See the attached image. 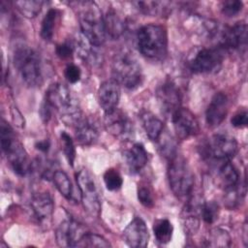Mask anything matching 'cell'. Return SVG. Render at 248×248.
<instances>
[{
	"label": "cell",
	"instance_id": "cell-1",
	"mask_svg": "<svg viewBox=\"0 0 248 248\" xmlns=\"http://www.w3.org/2000/svg\"><path fill=\"white\" fill-rule=\"evenodd\" d=\"M0 140L2 150L13 170L19 176H25L32 170V163L13 128L4 119L0 127Z\"/></svg>",
	"mask_w": 248,
	"mask_h": 248
},
{
	"label": "cell",
	"instance_id": "cell-2",
	"mask_svg": "<svg viewBox=\"0 0 248 248\" xmlns=\"http://www.w3.org/2000/svg\"><path fill=\"white\" fill-rule=\"evenodd\" d=\"M139 51L151 60H162L168 51V34L165 27L158 24H146L137 32Z\"/></svg>",
	"mask_w": 248,
	"mask_h": 248
},
{
	"label": "cell",
	"instance_id": "cell-3",
	"mask_svg": "<svg viewBox=\"0 0 248 248\" xmlns=\"http://www.w3.org/2000/svg\"><path fill=\"white\" fill-rule=\"evenodd\" d=\"M78 7L81 34L94 46H101L107 38L101 10L92 1L78 2Z\"/></svg>",
	"mask_w": 248,
	"mask_h": 248
},
{
	"label": "cell",
	"instance_id": "cell-4",
	"mask_svg": "<svg viewBox=\"0 0 248 248\" xmlns=\"http://www.w3.org/2000/svg\"><path fill=\"white\" fill-rule=\"evenodd\" d=\"M14 64L27 85L40 86L43 81L41 58L33 48L27 46H16L14 51Z\"/></svg>",
	"mask_w": 248,
	"mask_h": 248
},
{
	"label": "cell",
	"instance_id": "cell-5",
	"mask_svg": "<svg viewBox=\"0 0 248 248\" xmlns=\"http://www.w3.org/2000/svg\"><path fill=\"white\" fill-rule=\"evenodd\" d=\"M112 75L118 84L128 89H136L142 83L140 65L133 54L127 51L117 53L112 62Z\"/></svg>",
	"mask_w": 248,
	"mask_h": 248
},
{
	"label": "cell",
	"instance_id": "cell-6",
	"mask_svg": "<svg viewBox=\"0 0 248 248\" xmlns=\"http://www.w3.org/2000/svg\"><path fill=\"white\" fill-rule=\"evenodd\" d=\"M168 178L171 191L178 198L191 195L195 178L186 160L177 153L170 159L168 168Z\"/></svg>",
	"mask_w": 248,
	"mask_h": 248
},
{
	"label": "cell",
	"instance_id": "cell-7",
	"mask_svg": "<svg viewBox=\"0 0 248 248\" xmlns=\"http://www.w3.org/2000/svg\"><path fill=\"white\" fill-rule=\"evenodd\" d=\"M201 148L202 156L213 163L231 160L238 150L236 140L228 134H215L206 140Z\"/></svg>",
	"mask_w": 248,
	"mask_h": 248
},
{
	"label": "cell",
	"instance_id": "cell-8",
	"mask_svg": "<svg viewBox=\"0 0 248 248\" xmlns=\"http://www.w3.org/2000/svg\"><path fill=\"white\" fill-rule=\"evenodd\" d=\"M76 179L84 209L92 216H99L101 212V200L93 176L87 170L82 169L76 174Z\"/></svg>",
	"mask_w": 248,
	"mask_h": 248
},
{
	"label": "cell",
	"instance_id": "cell-9",
	"mask_svg": "<svg viewBox=\"0 0 248 248\" xmlns=\"http://www.w3.org/2000/svg\"><path fill=\"white\" fill-rule=\"evenodd\" d=\"M225 49L221 46L200 49L189 61V68L195 74H212L220 70Z\"/></svg>",
	"mask_w": 248,
	"mask_h": 248
},
{
	"label": "cell",
	"instance_id": "cell-10",
	"mask_svg": "<svg viewBox=\"0 0 248 248\" xmlns=\"http://www.w3.org/2000/svg\"><path fill=\"white\" fill-rule=\"evenodd\" d=\"M104 123L107 131L120 140H129L134 137V125L129 116L119 108L105 112Z\"/></svg>",
	"mask_w": 248,
	"mask_h": 248
},
{
	"label": "cell",
	"instance_id": "cell-11",
	"mask_svg": "<svg viewBox=\"0 0 248 248\" xmlns=\"http://www.w3.org/2000/svg\"><path fill=\"white\" fill-rule=\"evenodd\" d=\"M156 97L162 112L167 117L170 118L181 108V92L172 80L168 79L160 84L156 90Z\"/></svg>",
	"mask_w": 248,
	"mask_h": 248
},
{
	"label": "cell",
	"instance_id": "cell-12",
	"mask_svg": "<svg viewBox=\"0 0 248 248\" xmlns=\"http://www.w3.org/2000/svg\"><path fill=\"white\" fill-rule=\"evenodd\" d=\"M175 134L179 140H187L200 132L196 116L188 108H179L170 117Z\"/></svg>",
	"mask_w": 248,
	"mask_h": 248
},
{
	"label": "cell",
	"instance_id": "cell-13",
	"mask_svg": "<svg viewBox=\"0 0 248 248\" xmlns=\"http://www.w3.org/2000/svg\"><path fill=\"white\" fill-rule=\"evenodd\" d=\"M247 45V26L244 22H236L225 28L220 36V45L224 49H244Z\"/></svg>",
	"mask_w": 248,
	"mask_h": 248
},
{
	"label": "cell",
	"instance_id": "cell-14",
	"mask_svg": "<svg viewBox=\"0 0 248 248\" xmlns=\"http://www.w3.org/2000/svg\"><path fill=\"white\" fill-rule=\"evenodd\" d=\"M126 244L133 248H143L147 246L149 232L145 222L140 218H134L123 232Z\"/></svg>",
	"mask_w": 248,
	"mask_h": 248
},
{
	"label": "cell",
	"instance_id": "cell-15",
	"mask_svg": "<svg viewBox=\"0 0 248 248\" xmlns=\"http://www.w3.org/2000/svg\"><path fill=\"white\" fill-rule=\"evenodd\" d=\"M229 110V99L223 92L216 93L205 111V120L209 127L219 126L227 116Z\"/></svg>",
	"mask_w": 248,
	"mask_h": 248
},
{
	"label": "cell",
	"instance_id": "cell-16",
	"mask_svg": "<svg viewBox=\"0 0 248 248\" xmlns=\"http://www.w3.org/2000/svg\"><path fill=\"white\" fill-rule=\"evenodd\" d=\"M84 232L74 220L63 221L56 229L55 237L57 244L61 247H77L78 242Z\"/></svg>",
	"mask_w": 248,
	"mask_h": 248
},
{
	"label": "cell",
	"instance_id": "cell-17",
	"mask_svg": "<svg viewBox=\"0 0 248 248\" xmlns=\"http://www.w3.org/2000/svg\"><path fill=\"white\" fill-rule=\"evenodd\" d=\"M99 104L105 112L117 108L120 99L119 84L115 80H107L101 84L98 90Z\"/></svg>",
	"mask_w": 248,
	"mask_h": 248
},
{
	"label": "cell",
	"instance_id": "cell-18",
	"mask_svg": "<svg viewBox=\"0 0 248 248\" xmlns=\"http://www.w3.org/2000/svg\"><path fill=\"white\" fill-rule=\"evenodd\" d=\"M31 207L36 219L40 223H47L53 213V200L47 192L37 193L32 197Z\"/></svg>",
	"mask_w": 248,
	"mask_h": 248
},
{
	"label": "cell",
	"instance_id": "cell-19",
	"mask_svg": "<svg viewBox=\"0 0 248 248\" xmlns=\"http://www.w3.org/2000/svg\"><path fill=\"white\" fill-rule=\"evenodd\" d=\"M216 163V179L220 187L226 190L239 183V173L233 164L231 163V160Z\"/></svg>",
	"mask_w": 248,
	"mask_h": 248
},
{
	"label": "cell",
	"instance_id": "cell-20",
	"mask_svg": "<svg viewBox=\"0 0 248 248\" xmlns=\"http://www.w3.org/2000/svg\"><path fill=\"white\" fill-rule=\"evenodd\" d=\"M72 42L75 51L81 59L92 65L100 63L101 55L97 49L98 46L91 44L81 33L78 35Z\"/></svg>",
	"mask_w": 248,
	"mask_h": 248
},
{
	"label": "cell",
	"instance_id": "cell-21",
	"mask_svg": "<svg viewBox=\"0 0 248 248\" xmlns=\"http://www.w3.org/2000/svg\"><path fill=\"white\" fill-rule=\"evenodd\" d=\"M75 134L79 144L91 145L98 140L99 130L92 119L80 118L76 123Z\"/></svg>",
	"mask_w": 248,
	"mask_h": 248
},
{
	"label": "cell",
	"instance_id": "cell-22",
	"mask_svg": "<svg viewBox=\"0 0 248 248\" xmlns=\"http://www.w3.org/2000/svg\"><path fill=\"white\" fill-rule=\"evenodd\" d=\"M124 158L130 171L137 173L145 167L148 156L143 144L137 142L124 152Z\"/></svg>",
	"mask_w": 248,
	"mask_h": 248
},
{
	"label": "cell",
	"instance_id": "cell-23",
	"mask_svg": "<svg viewBox=\"0 0 248 248\" xmlns=\"http://www.w3.org/2000/svg\"><path fill=\"white\" fill-rule=\"evenodd\" d=\"M105 30L108 37L112 40L118 39L125 31V22L113 9H109L104 16Z\"/></svg>",
	"mask_w": 248,
	"mask_h": 248
},
{
	"label": "cell",
	"instance_id": "cell-24",
	"mask_svg": "<svg viewBox=\"0 0 248 248\" xmlns=\"http://www.w3.org/2000/svg\"><path fill=\"white\" fill-rule=\"evenodd\" d=\"M140 118L147 137L153 141H158L164 132V124L162 120L152 112L146 110L140 113Z\"/></svg>",
	"mask_w": 248,
	"mask_h": 248
},
{
	"label": "cell",
	"instance_id": "cell-25",
	"mask_svg": "<svg viewBox=\"0 0 248 248\" xmlns=\"http://www.w3.org/2000/svg\"><path fill=\"white\" fill-rule=\"evenodd\" d=\"M133 5L141 14L155 16L166 14L170 3L163 1H135Z\"/></svg>",
	"mask_w": 248,
	"mask_h": 248
},
{
	"label": "cell",
	"instance_id": "cell-26",
	"mask_svg": "<svg viewBox=\"0 0 248 248\" xmlns=\"http://www.w3.org/2000/svg\"><path fill=\"white\" fill-rule=\"evenodd\" d=\"M204 241V245L207 247H229L231 245V236L226 230L213 228L208 232Z\"/></svg>",
	"mask_w": 248,
	"mask_h": 248
},
{
	"label": "cell",
	"instance_id": "cell-27",
	"mask_svg": "<svg viewBox=\"0 0 248 248\" xmlns=\"http://www.w3.org/2000/svg\"><path fill=\"white\" fill-rule=\"evenodd\" d=\"M224 196V204L229 209H233L239 205L241 201L243 200L246 193L245 183L242 185L241 183H237L236 185L230 187L225 190Z\"/></svg>",
	"mask_w": 248,
	"mask_h": 248
},
{
	"label": "cell",
	"instance_id": "cell-28",
	"mask_svg": "<svg viewBox=\"0 0 248 248\" xmlns=\"http://www.w3.org/2000/svg\"><path fill=\"white\" fill-rule=\"evenodd\" d=\"M58 16L59 14L56 9H49L44 16L41 24L40 34L45 41H50L52 39Z\"/></svg>",
	"mask_w": 248,
	"mask_h": 248
},
{
	"label": "cell",
	"instance_id": "cell-29",
	"mask_svg": "<svg viewBox=\"0 0 248 248\" xmlns=\"http://www.w3.org/2000/svg\"><path fill=\"white\" fill-rule=\"evenodd\" d=\"M153 232L159 243L167 244L172 237L173 227L168 219H158L153 224Z\"/></svg>",
	"mask_w": 248,
	"mask_h": 248
},
{
	"label": "cell",
	"instance_id": "cell-30",
	"mask_svg": "<svg viewBox=\"0 0 248 248\" xmlns=\"http://www.w3.org/2000/svg\"><path fill=\"white\" fill-rule=\"evenodd\" d=\"M52 181L59 191V193L65 197L66 199L70 200L73 194V186L69 176L63 170H55L52 176Z\"/></svg>",
	"mask_w": 248,
	"mask_h": 248
},
{
	"label": "cell",
	"instance_id": "cell-31",
	"mask_svg": "<svg viewBox=\"0 0 248 248\" xmlns=\"http://www.w3.org/2000/svg\"><path fill=\"white\" fill-rule=\"evenodd\" d=\"M14 4L23 16L28 18H33L40 13L44 3L38 0H29V1H16Z\"/></svg>",
	"mask_w": 248,
	"mask_h": 248
},
{
	"label": "cell",
	"instance_id": "cell-32",
	"mask_svg": "<svg viewBox=\"0 0 248 248\" xmlns=\"http://www.w3.org/2000/svg\"><path fill=\"white\" fill-rule=\"evenodd\" d=\"M110 243L103 236L92 233L84 232L77 244V247H110Z\"/></svg>",
	"mask_w": 248,
	"mask_h": 248
},
{
	"label": "cell",
	"instance_id": "cell-33",
	"mask_svg": "<svg viewBox=\"0 0 248 248\" xmlns=\"http://www.w3.org/2000/svg\"><path fill=\"white\" fill-rule=\"evenodd\" d=\"M104 182L108 190L116 191L121 188L123 184V179L117 170L110 168L107 170L104 173Z\"/></svg>",
	"mask_w": 248,
	"mask_h": 248
},
{
	"label": "cell",
	"instance_id": "cell-34",
	"mask_svg": "<svg viewBox=\"0 0 248 248\" xmlns=\"http://www.w3.org/2000/svg\"><path fill=\"white\" fill-rule=\"evenodd\" d=\"M219 215V205L214 201L203 202L201 209V217L207 224L214 223Z\"/></svg>",
	"mask_w": 248,
	"mask_h": 248
},
{
	"label": "cell",
	"instance_id": "cell-35",
	"mask_svg": "<svg viewBox=\"0 0 248 248\" xmlns=\"http://www.w3.org/2000/svg\"><path fill=\"white\" fill-rule=\"evenodd\" d=\"M60 141L62 146L61 148L64 152V155L68 163L71 166H73L76 159V148H75V144L72 138L66 132H62L60 134Z\"/></svg>",
	"mask_w": 248,
	"mask_h": 248
},
{
	"label": "cell",
	"instance_id": "cell-36",
	"mask_svg": "<svg viewBox=\"0 0 248 248\" xmlns=\"http://www.w3.org/2000/svg\"><path fill=\"white\" fill-rule=\"evenodd\" d=\"M138 200L145 207L151 208L154 205L153 193L149 186L147 185H139L138 187Z\"/></svg>",
	"mask_w": 248,
	"mask_h": 248
},
{
	"label": "cell",
	"instance_id": "cell-37",
	"mask_svg": "<svg viewBox=\"0 0 248 248\" xmlns=\"http://www.w3.org/2000/svg\"><path fill=\"white\" fill-rule=\"evenodd\" d=\"M243 8V3L238 0H229L222 3L221 11L226 16L232 17L240 13Z\"/></svg>",
	"mask_w": 248,
	"mask_h": 248
},
{
	"label": "cell",
	"instance_id": "cell-38",
	"mask_svg": "<svg viewBox=\"0 0 248 248\" xmlns=\"http://www.w3.org/2000/svg\"><path fill=\"white\" fill-rule=\"evenodd\" d=\"M56 54L61 59H69L73 56V53L75 51L74 45L72 41H66L64 43L59 44L56 46Z\"/></svg>",
	"mask_w": 248,
	"mask_h": 248
},
{
	"label": "cell",
	"instance_id": "cell-39",
	"mask_svg": "<svg viewBox=\"0 0 248 248\" xmlns=\"http://www.w3.org/2000/svg\"><path fill=\"white\" fill-rule=\"evenodd\" d=\"M64 75L66 79L70 83H76L80 79L81 77V72L80 69L75 65V64H69L64 71Z\"/></svg>",
	"mask_w": 248,
	"mask_h": 248
},
{
	"label": "cell",
	"instance_id": "cell-40",
	"mask_svg": "<svg viewBox=\"0 0 248 248\" xmlns=\"http://www.w3.org/2000/svg\"><path fill=\"white\" fill-rule=\"evenodd\" d=\"M248 113L245 109L236 112L231 119V123L235 128H244L247 126Z\"/></svg>",
	"mask_w": 248,
	"mask_h": 248
},
{
	"label": "cell",
	"instance_id": "cell-41",
	"mask_svg": "<svg viewBox=\"0 0 248 248\" xmlns=\"http://www.w3.org/2000/svg\"><path fill=\"white\" fill-rule=\"evenodd\" d=\"M35 147L41 151V152H44V153H46L48 150H49V147H50V142L48 140H40V141H37L35 143Z\"/></svg>",
	"mask_w": 248,
	"mask_h": 248
}]
</instances>
